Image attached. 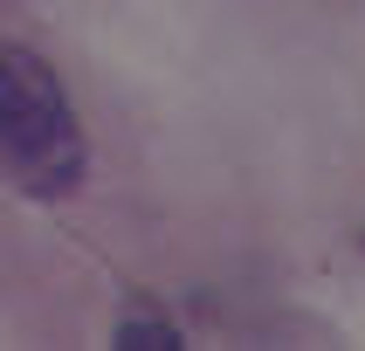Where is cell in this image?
I'll list each match as a JSON object with an SVG mask.
<instances>
[{
    "label": "cell",
    "mask_w": 365,
    "mask_h": 351,
    "mask_svg": "<svg viewBox=\"0 0 365 351\" xmlns=\"http://www.w3.org/2000/svg\"><path fill=\"white\" fill-rule=\"evenodd\" d=\"M83 165L90 145L62 97V76L35 48L0 41V172L35 200H62L83 186Z\"/></svg>",
    "instance_id": "obj_1"
},
{
    "label": "cell",
    "mask_w": 365,
    "mask_h": 351,
    "mask_svg": "<svg viewBox=\"0 0 365 351\" xmlns=\"http://www.w3.org/2000/svg\"><path fill=\"white\" fill-rule=\"evenodd\" d=\"M118 351H180V330L165 324V317H145V310H131V317H118Z\"/></svg>",
    "instance_id": "obj_2"
}]
</instances>
